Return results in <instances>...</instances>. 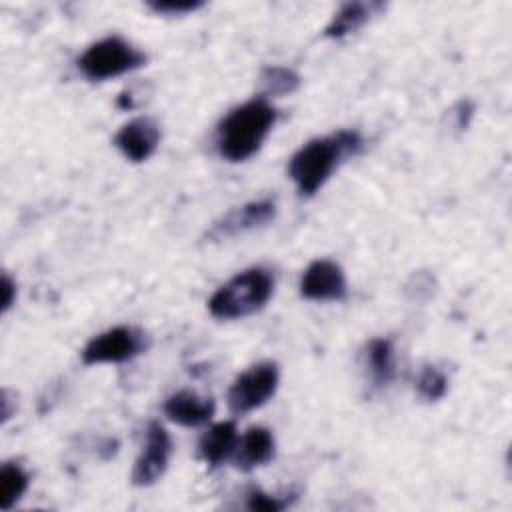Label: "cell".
Masks as SVG:
<instances>
[{"label":"cell","mask_w":512,"mask_h":512,"mask_svg":"<svg viewBox=\"0 0 512 512\" xmlns=\"http://www.w3.org/2000/svg\"><path fill=\"white\" fill-rule=\"evenodd\" d=\"M364 146L358 130H338L328 136L314 138L298 148L290 162L288 174L302 196L316 194L332 172L350 156H356Z\"/></svg>","instance_id":"cell-1"},{"label":"cell","mask_w":512,"mask_h":512,"mask_svg":"<svg viewBox=\"0 0 512 512\" xmlns=\"http://www.w3.org/2000/svg\"><path fill=\"white\" fill-rule=\"evenodd\" d=\"M276 108L268 98H252L230 110L216 132L218 154L230 162H244L264 144L276 122Z\"/></svg>","instance_id":"cell-2"},{"label":"cell","mask_w":512,"mask_h":512,"mask_svg":"<svg viewBox=\"0 0 512 512\" xmlns=\"http://www.w3.org/2000/svg\"><path fill=\"white\" fill-rule=\"evenodd\" d=\"M274 292V278L272 274L262 268L254 266L248 268L226 284H222L208 300V310L214 318L220 320H236L250 316L266 306Z\"/></svg>","instance_id":"cell-3"},{"label":"cell","mask_w":512,"mask_h":512,"mask_svg":"<svg viewBox=\"0 0 512 512\" xmlns=\"http://www.w3.org/2000/svg\"><path fill=\"white\" fill-rule=\"evenodd\" d=\"M146 64V54L120 36H106L90 44L78 58L80 72L94 82L132 72Z\"/></svg>","instance_id":"cell-4"},{"label":"cell","mask_w":512,"mask_h":512,"mask_svg":"<svg viewBox=\"0 0 512 512\" xmlns=\"http://www.w3.org/2000/svg\"><path fill=\"white\" fill-rule=\"evenodd\" d=\"M148 334L134 326H114L94 336L82 350L84 364H120L148 348Z\"/></svg>","instance_id":"cell-5"},{"label":"cell","mask_w":512,"mask_h":512,"mask_svg":"<svg viewBox=\"0 0 512 512\" xmlns=\"http://www.w3.org/2000/svg\"><path fill=\"white\" fill-rule=\"evenodd\" d=\"M278 366L274 362H258L242 372L228 390V408L234 414H246L266 404L278 388Z\"/></svg>","instance_id":"cell-6"},{"label":"cell","mask_w":512,"mask_h":512,"mask_svg":"<svg viewBox=\"0 0 512 512\" xmlns=\"http://www.w3.org/2000/svg\"><path fill=\"white\" fill-rule=\"evenodd\" d=\"M172 456V440L166 428L158 422H150L146 428L144 450L138 456L132 470V484L150 486L154 484L168 468Z\"/></svg>","instance_id":"cell-7"},{"label":"cell","mask_w":512,"mask_h":512,"mask_svg":"<svg viewBox=\"0 0 512 512\" xmlns=\"http://www.w3.org/2000/svg\"><path fill=\"white\" fill-rule=\"evenodd\" d=\"M274 216H276V204L272 198L252 200L226 212L220 220H216L208 232V238L210 240L230 238V236L260 228L270 220H274Z\"/></svg>","instance_id":"cell-8"},{"label":"cell","mask_w":512,"mask_h":512,"mask_svg":"<svg viewBox=\"0 0 512 512\" xmlns=\"http://www.w3.org/2000/svg\"><path fill=\"white\" fill-rule=\"evenodd\" d=\"M346 292V276L332 260H314L302 274L300 294L308 300H344Z\"/></svg>","instance_id":"cell-9"},{"label":"cell","mask_w":512,"mask_h":512,"mask_svg":"<svg viewBox=\"0 0 512 512\" xmlns=\"http://www.w3.org/2000/svg\"><path fill=\"white\" fill-rule=\"evenodd\" d=\"M160 142V128L148 116H138L126 122L114 136L116 148L132 162L148 160Z\"/></svg>","instance_id":"cell-10"},{"label":"cell","mask_w":512,"mask_h":512,"mask_svg":"<svg viewBox=\"0 0 512 512\" xmlns=\"http://www.w3.org/2000/svg\"><path fill=\"white\" fill-rule=\"evenodd\" d=\"M214 410H216V404L210 396H200L192 390L174 392L164 402L166 416L172 422L188 428L206 424L214 416Z\"/></svg>","instance_id":"cell-11"},{"label":"cell","mask_w":512,"mask_h":512,"mask_svg":"<svg viewBox=\"0 0 512 512\" xmlns=\"http://www.w3.org/2000/svg\"><path fill=\"white\" fill-rule=\"evenodd\" d=\"M274 452H276V442L272 432L264 426H252L244 432V436H240L232 458L236 468L250 472L258 466L268 464L274 458Z\"/></svg>","instance_id":"cell-12"},{"label":"cell","mask_w":512,"mask_h":512,"mask_svg":"<svg viewBox=\"0 0 512 512\" xmlns=\"http://www.w3.org/2000/svg\"><path fill=\"white\" fill-rule=\"evenodd\" d=\"M238 440H240V436H238L236 424L232 420L218 422L202 434V438L198 442V454L210 466H218L224 460L234 456Z\"/></svg>","instance_id":"cell-13"},{"label":"cell","mask_w":512,"mask_h":512,"mask_svg":"<svg viewBox=\"0 0 512 512\" xmlns=\"http://www.w3.org/2000/svg\"><path fill=\"white\" fill-rule=\"evenodd\" d=\"M384 10L382 2H346L332 16L328 26L324 28L326 38H344L356 30H360L366 22L378 16Z\"/></svg>","instance_id":"cell-14"},{"label":"cell","mask_w":512,"mask_h":512,"mask_svg":"<svg viewBox=\"0 0 512 512\" xmlns=\"http://www.w3.org/2000/svg\"><path fill=\"white\" fill-rule=\"evenodd\" d=\"M366 362L376 388H384L394 380V346L388 338H374L366 348Z\"/></svg>","instance_id":"cell-15"},{"label":"cell","mask_w":512,"mask_h":512,"mask_svg":"<svg viewBox=\"0 0 512 512\" xmlns=\"http://www.w3.org/2000/svg\"><path fill=\"white\" fill-rule=\"evenodd\" d=\"M30 476L16 462H4L0 468V510H10L28 490Z\"/></svg>","instance_id":"cell-16"},{"label":"cell","mask_w":512,"mask_h":512,"mask_svg":"<svg viewBox=\"0 0 512 512\" xmlns=\"http://www.w3.org/2000/svg\"><path fill=\"white\" fill-rule=\"evenodd\" d=\"M260 86L262 96H284L292 94L300 86V76L284 66H266L260 72Z\"/></svg>","instance_id":"cell-17"},{"label":"cell","mask_w":512,"mask_h":512,"mask_svg":"<svg viewBox=\"0 0 512 512\" xmlns=\"http://www.w3.org/2000/svg\"><path fill=\"white\" fill-rule=\"evenodd\" d=\"M296 498H298V492H286V494L278 496V494H268L258 488H252L246 494V508L256 510V512H280V510L288 508Z\"/></svg>","instance_id":"cell-18"},{"label":"cell","mask_w":512,"mask_h":512,"mask_svg":"<svg viewBox=\"0 0 512 512\" xmlns=\"http://www.w3.org/2000/svg\"><path fill=\"white\" fill-rule=\"evenodd\" d=\"M416 390L424 400L436 402L446 394L448 378L436 366H424L416 380Z\"/></svg>","instance_id":"cell-19"},{"label":"cell","mask_w":512,"mask_h":512,"mask_svg":"<svg viewBox=\"0 0 512 512\" xmlns=\"http://www.w3.org/2000/svg\"><path fill=\"white\" fill-rule=\"evenodd\" d=\"M202 0H152L148 2V8L154 10L156 14H170V16H180L194 12L202 6Z\"/></svg>","instance_id":"cell-20"},{"label":"cell","mask_w":512,"mask_h":512,"mask_svg":"<svg viewBox=\"0 0 512 512\" xmlns=\"http://www.w3.org/2000/svg\"><path fill=\"white\" fill-rule=\"evenodd\" d=\"M16 300V284L10 280L8 274L2 276V312H8Z\"/></svg>","instance_id":"cell-21"}]
</instances>
